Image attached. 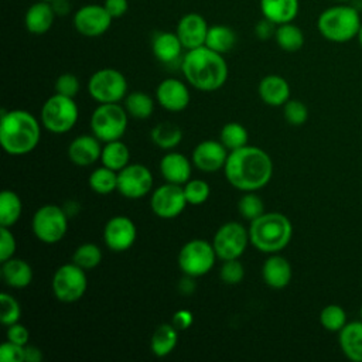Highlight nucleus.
I'll list each match as a JSON object with an SVG mask.
<instances>
[{"instance_id":"f257e3e1","label":"nucleus","mask_w":362,"mask_h":362,"mask_svg":"<svg viewBox=\"0 0 362 362\" xmlns=\"http://www.w3.org/2000/svg\"><path fill=\"white\" fill-rule=\"evenodd\" d=\"M223 171L229 184L236 189L256 191L270 181L273 163L270 156L262 148L243 146L229 151Z\"/></svg>"},{"instance_id":"f03ea898","label":"nucleus","mask_w":362,"mask_h":362,"mask_svg":"<svg viewBox=\"0 0 362 362\" xmlns=\"http://www.w3.org/2000/svg\"><path fill=\"white\" fill-rule=\"evenodd\" d=\"M181 71L189 85L204 92L222 88L229 74L228 64L222 54L206 45L187 49L181 58Z\"/></svg>"},{"instance_id":"7ed1b4c3","label":"nucleus","mask_w":362,"mask_h":362,"mask_svg":"<svg viewBox=\"0 0 362 362\" xmlns=\"http://www.w3.org/2000/svg\"><path fill=\"white\" fill-rule=\"evenodd\" d=\"M41 136L38 120L27 110H3L0 119V143L6 153L23 156L33 151Z\"/></svg>"},{"instance_id":"20e7f679","label":"nucleus","mask_w":362,"mask_h":362,"mask_svg":"<svg viewBox=\"0 0 362 362\" xmlns=\"http://www.w3.org/2000/svg\"><path fill=\"white\" fill-rule=\"evenodd\" d=\"M293 235L290 219L280 212H264L250 222V243L260 252L277 253L284 249Z\"/></svg>"},{"instance_id":"39448f33","label":"nucleus","mask_w":362,"mask_h":362,"mask_svg":"<svg viewBox=\"0 0 362 362\" xmlns=\"http://www.w3.org/2000/svg\"><path fill=\"white\" fill-rule=\"evenodd\" d=\"M362 20L352 6L337 4L325 8L317 18L318 33L331 42L342 44L354 40L361 28Z\"/></svg>"},{"instance_id":"423d86ee","label":"nucleus","mask_w":362,"mask_h":362,"mask_svg":"<svg viewBox=\"0 0 362 362\" xmlns=\"http://www.w3.org/2000/svg\"><path fill=\"white\" fill-rule=\"evenodd\" d=\"M41 124L51 133H66L78 122L79 109L74 98L59 93L48 98L41 107Z\"/></svg>"},{"instance_id":"0eeeda50","label":"nucleus","mask_w":362,"mask_h":362,"mask_svg":"<svg viewBox=\"0 0 362 362\" xmlns=\"http://www.w3.org/2000/svg\"><path fill=\"white\" fill-rule=\"evenodd\" d=\"M127 116L119 103H99L90 116L92 134L103 143L120 140L127 129Z\"/></svg>"},{"instance_id":"6e6552de","label":"nucleus","mask_w":362,"mask_h":362,"mask_svg":"<svg viewBox=\"0 0 362 362\" xmlns=\"http://www.w3.org/2000/svg\"><path fill=\"white\" fill-rule=\"evenodd\" d=\"M89 95L99 103H117L127 95L126 76L115 68H102L88 81Z\"/></svg>"},{"instance_id":"1a4fd4ad","label":"nucleus","mask_w":362,"mask_h":362,"mask_svg":"<svg viewBox=\"0 0 362 362\" xmlns=\"http://www.w3.org/2000/svg\"><path fill=\"white\" fill-rule=\"evenodd\" d=\"M31 228L38 240L48 245L57 243L68 230V214L54 204L42 205L35 211Z\"/></svg>"},{"instance_id":"9d476101","label":"nucleus","mask_w":362,"mask_h":362,"mask_svg":"<svg viewBox=\"0 0 362 362\" xmlns=\"http://www.w3.org/2000/svg\"><path fill=\"white\" fill-rule=\"evenodd\" d=\"M215 249L212 243L202 239L187 242L178 253V267L184 276L199 277L206 274L215 264Z\"/></svg>"},{"instance_id":"9b49d317","label":"nucleus","mask_w":362,"mask_h":362,"mask_svg":"<svg viewBox=\"0 0 362 362\" xmlns=\"http://www.w3.org/2000/svg\"><path fill=\"white\" fill-rule=\"evenodd\" d=\"M51 287L55 298L62 303H75L86 291L88 279L85 270L78 264L66 263L59 266L51 280Z\"/></svg>"},{"instance_id":"f8f14e48","label":"nucleus","mask_w":362,"mask_h":362,"mask_svg":"<svg viewBox=\"0 0 362 362\" xmlns=\"http://www.w3.org/2000/svg\"><path fill=\"white\" fill-rule=\"evenodd\" d=\"M249 242V230L242 223L230 221L218 228L212 239V246L216 257L221 260H230L239 259Z\"/></svg>"},{"instance_id":"ddd939ff","label":"nucleus","mask_w":362,"mask_h":362,"mask_svg":"<svg viewBox=\"0 0 362 362\" xmlns=\"http://www.w3.org/2000/svg\"><path fill=\"white\" fill-rule=\"evenodd\" d=\"M112 16L103 4L89 3L81 6L72 17L74 28L83 37L95 38L103 35L112 25Z\"/></svg>"},{"instance_id":"4468645a","label":"nucleus","mask_w":362,"mask_h":362,"mask_svg":"<svg viewBox=\"0 0 362 362\" xmlns=\"http://www.w3.org/2000/svg\"><path fill=\"white\" fill-rule=\"evenodd\" d=\"M153 187V174L143 164H127L117 171V191L129 199L143 198Z\"/></svg>"},{"instance_id":"2eb2a0df","label":"nucleus","mask_w":362,"mask_h":362,"mask_svg":"<svg viewBox=\"0 0 362 362\" xmlns=\"http://www.w3.org/2000/svg\"><path fill=\"white\" fill-rule=\"evenodd\" d=\"M188 205L182 185L167 182L154 189L150 198L151 211L163 219H173L181 215Z\"/></svg>"},{"instance_id":"dca6fc26","label":"nucleus","mask_w":362,"mask_h":362,"mask_svg":"<svg viewBox=\"0 0 362 362\" xmlns=\"http://www.w3.org/2000/svg\"><path fill=\"white\" fill-rule=\"evenodd\" d=\"M137 238V229L127 216L117 215L107 221L103 229V240L112 252H124L133 246Z\"/></svg>"},{"instance_id":"f3484780","label":"nucleus","mask_w":362,"mask_h":362,"mask_svg":"<svg viewBox=\"0 0 362 362\" xmlns=\"http://www.w3.org/2000/svg\"><path fill=\"white\" fill-rule=\"evenodd\" d=\"M208 28L209 25L204 16L198 13H187L178 20L175 34L178 35L184 49H192L205 45Z\"/></svg>"},{"instance_id":"a211bd4d","label":"nucleus","mask_w":362,"mask_h":362,"mask_svg":"<svg viewBox=\"0 0 362 362\" xmlns=\"http://www.w3.org/2000/svg\"><path fill=\"white\" fill-rule=\"evenodd\" d=\"M228 148L216 140H204L192 151V164L204 173H215L225 167Z\"/></svg>"},{"instance_id":"6ab92c4d","label":"nucleus","mask_w":362,"mask_h":362,"mask_svg":"<svg viewBox=\"0 0 362 362\" xmlns=\"http://www.w3.org/2000/svg\"><path fill=\"white\" fill-rule=\"evenodd\" d=\"M156 98L160 106L170 112H181L184 110L189 103V90L185 86L184 82L174 78L163 79L157 89H156Z\"/></svg>"},{"instance_id":"aec40b11","label":"nucleus","mask_w":362,"mask_h":362,"mask_svg":"<svg viewBox=\"0 0 362 362\" xmlns=\"http://www.w3.org/2000/svg\"><path fill=\"white\" fill-rule=\"evenodd\" d=\"M100 140L95 134H82L74 139L68 146L69 160L81 167H86L100 160Z\"/></svg>"},{"instance_id":"412c9836","label":"nucleus","mask_w":362,"mask_h":362,"mask_svg":"<svg viewBox=\"0 0 362 362\" xmlns=\"http://www.w3.org/2000/svg\"><path fill=\"white\" fill-rule=\"evenodd\" d=\"M55 17L57 14L51 3L37 0L25 10L24 25L28 33L34 35H42L51 30Z\"/></svg>"},{"instance_id":"4be33fe9","label":"nucleus","mask_w":362,"mask_h":362,"mask_svg":"<svg viewBox=\"0 0 362 362\" xmlns=\"http://www.w3.org/2000/svg\"><path fill=\"white\" fill-rule=\"evenodd\" d=\"M160 173L167 182L184 185L191 180V161L181 153L170 151L160 161Z\"/></svg>"},{"instance_id":"5701e85b","label":"nucleus","mask_w":362,"mask_h":362,"mask_svg":"<svg viewBox=\"0 0 362 362\" xmlns=\"http://www.w3.org/2000/svg\"><path fill=\"white\" fill-rule=\"evenodd\" d=\"M184 47L175 33L158 31L153 35L151 51L154 57L163 64H174L181 59Z\"/></svg>"},{"instance_id":"b1692460","label":"nucleus","mask_w":362,"mask_h":362,"mask_svg":"<svg viewBox=\"0 0 362 362\" xmlns=\"http://www.w3.org/2000/svg\"><path fill=\"white\" fill-rule=\"evenodd\" d=\"M260 13L276 25L291 23L300 11V0H259Z\"/></svg>"},{"instance_id":"393cba45","label":"nucleus","mask_w":362,"mask_h":362,"mask_svg":"<svg viewBox=\"0 0 362 362\" xmlns=\"http://www.w3.org/2000/svg\"><path fill=\"white\" fill-rule=\"evenodd\" d=\"M260 99L269 106H283L290 98V85L280 75H266L257 88Z\"/></svg>"},{"instance_id":"a878e982","label":"nucleus","mask_w":362,"mask_h":362,"mask_svg":"<svg viewBox=\"0 0 362 362\" xmlns=\"http://www.w3.org/2000/svg\"><path fill=\"white\" fill-rule=\"evenodd\" d=\"M262 274H263L264 283L269 287L280 290V288H284L290 283L293 272H291V266L286 257L279 256V255H272L263 263Z\"/></svg>"},{"instance_id":"bb28decb","label":"nucleus","mask_w":362,"mask_h":362,"mask_svg":"<svg viewBox=\"0 0 362 362\" xmlns=\"http://www.w3.org/2000/svg\"><path fill=\"white\" fill-rule=\"evenodd\" d=\"M338 334L342 354L352 362H362V320L346 322Z\"/></svg>"},{"instance_id":"cd10ccee","label":"nucleus","mask_w":362,"mask_h":362,"mask_svg":"<svg viewBox=\"0 0 362 362\" xmlns=\"http://www.w3.org/2000/svg\"><path fill=\"white\" fill-rule=\"evenodd\" d=\"M1 279L8 287L24 288L33 281V269L23 259L10 257L1 262Z\"/></svg>"},{"instance_id":"c85d7f7f","label":"nucleus","mask_w":362,"mask_h":362,"mask_svg":"<svg viewBox=\"0 0 362 362\" xmlns=\"http://www.w3.org/2000/svg\"><path fill=\"white\" fill-rule=\"evenodd\" d=\"M177 341L178 329L173 324H160L151 335V352L158 358H164L174 351V348L177 346Z\"/></svg>"},{"instance_id":"c756f323","label":"nucleus","mask_w":362,"mask_h":362,"mask_svg":"<svg viewBox=\"0 0 362 362\" xmlns=\"http://www.w3.org/2000/svg\"><path fill=\"white\" fill-rule=\"evenodd\" d=\"M236 44V34L235 31L225 24H214L209 25L206 33L205 45L219 54L229 52Z\"/></svg>"},{"instance_id":"7c9ffc66","label":"nucleus","mask_w":362,"mask_h":362,"mask_svg":"<svg viewBox=\"0 0 362 362\" xmlns=\"http://www.w3.org/2000/svg\"><path fill=\"white\" fill-rule=\"evenodd\" d=\"M274 40H276L279 48H281L283 51L296 52V51L301 49L304 45V33L293 21L284 23V24H280L276 27Z\"/></svg>"},{"instance_id":"2f4dec72","label":"nucleus","mask_w":362,"mask_h":362,"mask_svg":"<svg viewBox=\"0 0 362 362\" xmlns=\"http://www.w3.org/2000/svg\"><path fill=\"white\" fill-rule=\"evenodd\" d=\"M129 160H130V151L127 146L120 140L107 141L102 147V154H100L102 165L110 170L120 171L129 164Z\"/></svg>"},{"instance_id":"473e14b6","label":"nucleus","mask_w":362,"mask_h":362,"mask_svg":"<svg viewBox=\"0 0 362 362\" xmlns=\"http://www.w3.org/2000/svg\"><path fill=\"white\" fill-rule=\"evenodd\" d=\"M151 140L157 147H160L163 150H171V148H175L181 143L182 130L174 123L163 122L153 127Z\"/></svg>"},{"instance_id":"72a5a7b5","label":"nucleus","mask_w":362,"mask_h":362,"mask_svg":"<svg viewBox=\"0 0 362 362\" xmlns=\"http://www.w3.org/2000/svg\"><path fill=\"white\" fill-rule=\"evenodd\" d=\"M23 204L20 197L11 191L4 189L0 194V223L1 226H13L21 215Z\"/></svg>"},{"instance_id":"f704fd0d","label":"nucleus","mask_w":362,"mask_h":362,"mask_svg":"<svg viewBox=\"0 0 362 362\" xmlns=\"http://www.w3.org/2000/svg\"><path fill=\"white\" fill-rule=\"evenodd\" d=\"M124 109L134 119H147L154 110L153 99L144 92H132L124 98Z\"/></svg>"},{"instance_id":"c9c22d12","label":"nucleus","mask_w":362,"mask_h":362,"mask_svg":"<svg viewBox=\"0 0 362 362\" xmlns=\"http://www.w3.org/2000/svg\"><path fill=\"white\" fill-rule=\"evenodd\" d=\"M89 187L100 195H107L117 189V171L105 165L93 170L89 175Z\"/></svg>"},{"instance_id":"e433bc0d","label":"nucleus","mask_w":362,"mask_h":362,"mask_svg":"<svg viewBox=\"0 0 362 362\" xmlns=\"http://www.w3.org/2000/svg\"><path fill=\"white\" fill-rule=\"evenodd\" d=\"M219 136V141L228 148V151H233L243 146H247L249 140V133L246 127L238 122H229L223 124Z\"/></svg>"},{"instance_id":"4c0bfd02","label":"nucleus","mask_w":362,"mask_h":362,"mask_svg":"<svg viewBox=\"0 0 362 362\" xmlns=\"http://www.w3.org/2000/svg\"><path fill=\"white\" fill-rule=\"evenodd\" d=\"M72 262L83 270H90L102 262V250L95 243H83L75 249Z\"/></svg>"},{"instance_id":"58836bf2","label":"nucleus","mask_w":362,"mask_h":362,"mask_svg":"<svg viewBox=\"0 0 362 362\" xmlns=\"http://www.w3.org/2000/svg\"><path fill=\"white\" fill-rule=\"evenodd\" d=\"M321 325L329 332H339L346 324V313L338 304H328L320 313Z\"/></svg>"},{"instance_id":"ea45409f","label":"nucleus","mask_w":362,"mask_h":362,"mask_svg":"<svg viewBox=\"0 0 362 362\" xmlns=\"http://www.w3.org/2000/svg\"><path fill=\"white\" fill-rule=\"evenodd\" d=\"M238 211L246 221H255L262 214H264L263 201L259 195L253 194V191H247L245 195L240 197L238 202Z\"/></svg>"},{"instance_id":"a19ab883","label":"nucleus","mask_w":362,"mask_h":362,"mask_svg":"<svg viewBox=\"0 0 362 362\" xmlns=\"http://www.w3.org/2000/svg\"><path fill=\"white\" fill-rule=\"evenodd\" d=\"M21 315V308L20 304L17 303V300L7 294V293H1L0 294V320L1 324L8 327L14 322H18Z\"/></svg>"},{"instance_id":"79ce46f5","label":"nucleus","mask_w":362,"mask_h":362,"mask_svg":"<svg viewBox=\"0 0 362 362\" xmlns=\"http://www.w3.org/2000/svg\"><path fill=\"white\" fill-rule=\"evenodd\" d=\"M283 115L288 124L291 126H301L308 119V109L307 106L298 99H288L283 105Z\"/></svg>"},{"instance_id":"37998d69","label":"nucleus","mask_w":362,"mask_h":362,"mask_svg":"<svg viewBox=\"0 0 362 362\" xmlns=\"http://www.w3.org/2000/svg\"><path fill=\"white\" fill-rule=\"evenodd\" d=\"M184 194L185 199L191 205H201L204 204L209 197V185L202 180H189L184 185Z\"/></svg>"},{"instance_id":"c03bdc74","label":"nucleus","mask_w":362,"mask_h":362,"mask_svg":"<svg viewBox=\"0 0 362 362\" xmlns=\"http://www.w3.org/2000/svg\"><path fill=\"white\" fill-rule=\"evenodd\" d=\"M219 277L225 284H239L245 277L243 264L238 259L223 260L222 267L219 270Z\"/></svg>"},{"instance_id":"a18cd8bd","label":"nucleus","mask_w":362,"mask_h":362,"mask_svg":"<svg viewBox=\"0 0 362 362\" xmlns=\"http://www.w3.org/2000/svg\"><path fill=\"white\" fill-rule=\"evenodd\" d=\"M79 92V79L76 75L66 72L62 74L57 78L55 81V93L68 96V98H75Z\"/></svg>"},{"instance_id":"49530a36","label":"nucleus","mask_w":362,"mask_h":362,"mask_svg":"<svg viewBox=\"0 0 362 362\" xmlns=\"http://www.w3.org/2000/svg\"><path fill=\"white\" fill-rule=\"evenodd\" d=\"M16 238L8 226L0 228V262H6L7 259L13 257L16 253Z\"/></svg>"},{"instance_id":"de8ad7c7","label":"nucleus","mask_w":362,"mask_h":362,"mask_svg":"<svg viewBox=\"0 0 362 362\" xmlns=\"http://www.w3.org/2000/svg\"><path fill=\"white\" fill-rule=\"evenodd\" d=\"M0 361L1 362H25L24 346L14 342H3L0 345Z\"/></svg>"},{"instance_id":"09e8293b","label":"nucleus","mask_w":362,"mask_h":362,"mask_svg":"<svg viewBox=\"0 0 362 362\" xmlns=\"http://www.w3.org/2000/svg\"><path fill=\"white\" fill-rule=\"evenodd\" d=\"M6 337H7V341L25 346L28 344V339H30V332L23 324L14 322V324L7 327Z\"/></svg>"},{"instance_id":"8fccbe9b","label":"nucleus","mask_w":362,"mask_h":362,"mask_svg":"<svg viewBox=\"0 0 362 362\" xmlns=\"http://www.w3.org/2000/svg\"><path fill=\"white\" fill-rule=\"evenodd\" d=\"M103 6L107 10V13L112 16L113 20L123 17L129 10L127 0H105Z\"/></svg>"},{"instance_id":"3c124183","label":"nucleus","mask_w":362,"mask_h":362,"mask_svg":"<svg viewBox=\"0 0 362 362\" xmlns=\"http://www.w3.org/2000/svg\"><path fill=\"white\" fill-rule=\"evenodd\" d=\"M276 24H273L272 21H269L267 18H262L257 24H256V27H255V34H256V37L259 38V40H262V41H266V40H269L270 37H274V33H276Z\"/></svg>"},{"instance_id":"603ef678","label":"nucleus","mask_w":362,"mask_h":362,"mask_svg":"<svg viewBox=\"0 0 362 362\" xmlns=\"http://www.w3.org/2000/svg\"><path fill=\"white\" fill-rule=\"evenodd\" d=\"M194 321V315L191 311L188 310H178L174 315H173V321L171 324L178 329V331H184L187 328H189V325Z\"/></svg>"},{"instance_id":"864d4df0","label":"nucleus","mask_w":362,"mask_h":362,"mask_svg":"<svg viewBox=\"0 0 362 362\" xmlns=\"http://www.w3.org/2000/svg\"><path fill=\"white\" fill-rule=\"evenodd\" d=\"M24 354H25V362H41L42 361V352L35 345H25Z\"/></svg>"},{"instance_id":"5fc2aeb1","label":"nucleus","mask_w":362,"mask_h":362,"mask_svg":"<svg viewBox=\"0 0 362 362\" xmlns=\"http://www.w3.org/2000/svg\"><path fill=\"white\" fill-rule=\"evenodd\" d=\"M194 279L195 277H191V276H185L181 281H180V291L185 296L191 294L194 290H195V284H194Z\"/></svg>"},{"instance_id":"6e6d98bb","label":"nucleus","mask_w":362,"mask_h":362,"mask_svg":"<svg viewBox=\"0 0 362 362\" xmlns=\"http://www.w3.org/2000/svg\"><path fill=\"white\" fill-rule=\"evenodd\" d=\"M51 4L54 7L57 16H65L69 13V1L68 0H54Z\"/></svg>"},{"instance_id":"4d7b16f0","label":"nucleus","mask_w":362,"mask_h":362,"mask_svg":"<svg viewBox=\"0 0 362 362\" xmlns=\"http://www.w3.org/2000/svg\"><path fill=\"white\" fill-rule=\"evenodd\" d=\"M356 38H358V41H359V45H361V48H362V24H361V28H359V33H358Z\"/></svg>"},{"instance_id":"13d9d810","label":"nucleus","mask_w":362,"mask_h":362,"mask_svg":"<svg viewBox=\"0 0 362 362\" xmlns=\"http://www.w3.org/2000/svg\"><path fill=\"white\" fill-rule=\"evenodd\" d=\"M359 315H361V320H362V305H361V310H359Z\"/></svg>"},{"instance_id":"bf43d9fd","label":"nucleus","mask_w":362,"mask_h":362,"mask_svg":"<svg viewBox=\"0 0 362 362\" xmlns=\"http://www.w3.org/2000/svg\"><path fill=\"white\" fill-rule=\"evenodd\" d=\"M335 1H338V3H345V1H348V0H335Z\"/></svg>"},{"instance_id":"052dcab7","label":"nucleus","mask_w":362,"mask_h":362,"mask_svg":"<svg viewBox=\"0 0 362 362\" xmlns=\"http://www.w3.org/2000/svg\"><path fill=\"white\" fill-rule=\"evenodd\" d=\"M42 1H48V3H52L54 0H42Z\"/></svg>"}]
</instances>
